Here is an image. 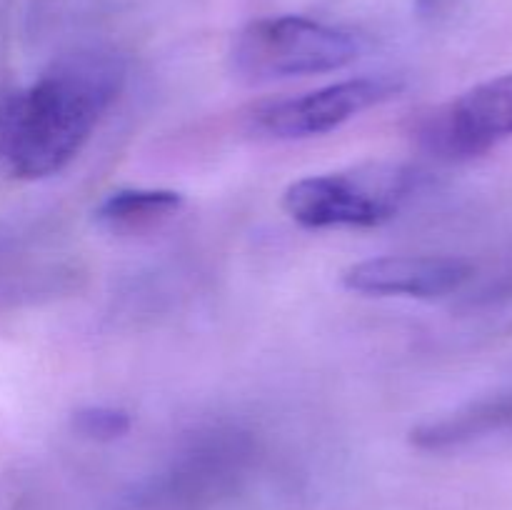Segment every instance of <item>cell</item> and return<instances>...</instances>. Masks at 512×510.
I'll list each match as a JSON object with an SVG mask.
<instances>
[{"label":"cell","instance_id":"obj_1","mask_svg":"<svg viewBox=\"0 0 512 510\" xmlns=\"http://www.w3.org/2000/svg\"><path fill=\"white\" fill-rule=\"evenodd\" d=\"M125 83L118 55L78 50L0 100V158L18 178L60 173L88 143Z\"/></svg>","mask_w":512,"mask_h":510},{"label":"cell","instance_id":"obj_2","mask_svg":"<svg viewBox=\"0 0 512 510\" xmlns=\"http://www.w3.org/2000/svg\"><path fill=\"white\" fill-rule=\"evenodd\" d=\"M363 50L348 30L303 18L278 15L240 30L233 45V65L253 83L298 75H320L348 68Z\"/></svg>","mask_w":512,"mask_h":510},{"label":"cell","instance_id":"obj_3","mask_svg":"<svg viewBox=\"0 0 512 510\" xmlns=\"http://www.w3.org/2000/svg\"><path fill=\"white\" fill-rule=\"evenodd\" d=\"M420 175L400 165H373L355 173L308 175L288 185L283 208L310 230L375 228L398 213Z\"/></svg>","mask_w":512,"mask_h":510},{"label":"cell","instance_id":"obj_4","mask_svg":"<svg viewBox=\"0 0 512 510\" xmlns=\"http://www.w3.org/2000/svg\"><path fill=\"white\" fill-rule=\"evenodd\" d=\"M512 138V73L478 83L418 123V140L443 160H470Z\"/></svg>","mask_w":512,"mask_h":510},{"label":"cell","instance_id":"obj_5","mask_svg":"<svg viewBox=\"0 0 512 510\" xmlns=\"http://www.w3.org/2000/svg\"><path fill=\"white\" fill-rule=\"evenodd\" d=\"M400 83L393 78H350L293 98L268 100L250 115L253 130L278 140L325 135L363 110L393 98Z\"/></svg>","mask_w":512,"mask_h":510},{"label":"cell","instance_id":"obj_6","mask_svg":"<svg viewBox=\"0 0 512 510\" xmlns=\"http://www.w3.org/2000/svg\"><path fill=\"white\" fill-rule=\"evenodd\" d=\"M473 265L448 255H385L360 260L340 275L343 288L363 295H403V298H443L463 288Z\"/></svg>","mask_w":512,"mask_h":510},{"label":"cell","instance_id":"obj_7","mask_svg":"<svg viewBox=\"0 0 512 510\" xmlns=\"http://www.w3.org/2000/svg\"><path fill=\"white\" fill-rule=\"evenodd\" d=\"M238 440H215L190 450L153 485L148 505L155 510H190L218 498L240 473Z\"/></svg>","mask_w":512,"mask_h":510},{"label":"cell","instance_id":"obj_8","mask_svg":"<svg viewBox=\"0 0 512 510\" xmlns=\"http://www.w3.org/2000/svg\"><path fill=\"white\" fill-rule=\"evenodd\" d=\"M512 425V395L480 400L468 408L450 413L440 420L418 425L410 430V443L420 450H448L470 440L485 438Z\"/></svg>","mask_w":512,"mask_h":510},{"label":"cell","instance_id":"obj_9","mask_svg":"<svg viewBox=\"0 0 512 510\" xmlns=\"http://www.w3.org/2000/svg\"><path fill=\"white\" fill-rule=\"evenodd\" d=\"M183 195L163 188H125L110 193L95 208V220L113 233H143L178 215Z\"/></svg>","mask_w":512,"mask_h":510},{"label":"cell","instance_id":"obj_10","mask_svg":"<svg viewBox=\"0 0 512 510\" xmlns=\"http://www.w3.org/2000/svg\"><path fill=\"white\" fill-rule=\"evenodd\" d=\"M75 433L80 438L98 440V443H110V440H118L123 435H128L133 418H130L128 410L123 408H110V405H85L78 408L70 418Z\"/></svg>","mask_w":512,"mask_h":510},{"label":"cell","instance_id":"obj_11","mask_svg":"<svg viewBox=\"0 0 512 510\" xmlns=\"http://www.w3.org/2000/svg\"><path fill=\"white\" fill-rule=\"evenodd\" d=\"M458 3L460 0H415V13L420 20H443Z\"/></svg>","mask_w":512,"mask_h":510}]
</instances>
